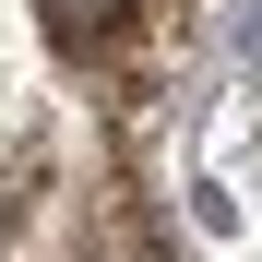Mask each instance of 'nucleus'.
<instances>
[{"mask_svg":"<svg viewBox=\"0 0 262 262\" xmlns=\"http://www.w3.org/2000/svg\"><path fill=\"white\" fill-rule=\"evenodd\" d=\"M96 262H167V250H155V227L131 203H96Z\"/></svg>","mask_w":262,"mask_h":262,"instance_id":"f03ea898","label":"nucleus"},{"mask_svg":"<svg viewBox=\"0 0 262 262\" xmlns=\"http://www.w3.org/2000/svg\"><path fill=\"white\" fill-rule=\"evenodd\" d=\"M131 24H143V0H48L60 48H131Z\"/></svg>","mask_w":262,"mask_h":262,"instance_id":"f257e3e1","label":"nucleus"}]
</instances>
